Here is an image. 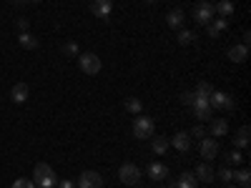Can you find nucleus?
I'll list each match as a JSON object with an SVG mask.
<instances>
[{
    "mask_svg": "<svg viewBox=\"0 0 251 188\" xmlns=\"http://www.w3.org/2000/svg\"><path fill=\"white\" fill-rule=\"evenodd\" d=\"M91 13L96 18H108L113 13V0H91Z\"/></svg>",
    "mask_w": 251,
    "mask_h": 188,
    "instance_id": "obj_10",
    "label": "nucleus"
},
{
    "mask_svg": "<svg viewBox=\"0 0 251 188\" xmlns=\"http://www.w3.org/2000/svg\"><path fill=\"white\" fill-rule=\"evenodd\" d=\"M226 161H228V163H241V161H244V156H241V151H239V148H234L231 153L226 156Z\"/></svg>",
    "mask_w": 251,
    "mask_h": 188,
    "instance_id": "obj_29",
    "label": "nucleus"
},
{
    "mask_svg": "<svg viewBox=\"0 0 251 188\" xmlns=\"http://www.w3.org/2000/svg\"><path fill=\"white\" fill-rule=\"evenodd\" d=\"M241 40H244L241 46H249V40H251V33H249V30H244V33H241Z\"/></svg>",
    "mask_w": 251,
    "mask_h": 188,
    "instance_id": "obj_35",
    "label": "nucleus"
},
{
    "mask_svg": "<svg viewBox=\"0 0 251 188\" xmlns=\"http://www.w3.org/2000/svg\"><path fill=\"white\" fill-rule=\"evenodd\" d=\"M153 131H156V125H153V120L149 116H136V120H133V136L136 138H141V141L151 138Z\"/></svg>",
    "mask_w": 251,
    "mask_h": 188,
    "instance_id": "obj_2",
    "label": "nucleus"
},
{
    "mask_svg": "<svg viewBox=\"0 0 251 188\" xmlns=\"http://www.w3.org/2000/svg\"><path fill=\"white\" fill-rule=\"evenodd\" d=\"M214 13L228 20V15H234V3L231 0H219V3L214 5Z\"/></svg>",
    "mask_w": 251,
    "mask_h": 188,
    "instance_id": "obj_15",
    "label": "nucleus"
},
{
    "mask_svg": "<svg viewBox=\"0 0 251 188\" xmlns=\"http://www.w3.org/2000/svg\"><path fill=\"white\" fill-rule=\"evenodd\" d=\"M194 98H196V95H194L191 91H186V93H181V100L186 103V106H191V103H194Z\"/></svg>",
    "mask_w": 251,
    "mask_h": 188,
    "instance_id": "obj_32",
    "label": "nucleus"
},
{
    "mask_svg": "<svg viewBox=\"0 0 251 188\" xmlns=\"http://www.w3.org/2000/svg\"><path fill=\"white\" fill-rule=\"evenodd\" d=\"M146 3H156V0H146Z\"/></svg>",
    "mask_w": 251,
    "mask_h": 188,
    "instance_id": "obj_38",
    "label": "nucleus"
},
{
    "mask_svg": "<svg viewBox=\"0 0 251 188\" xmlns=\"http://www.w3.org/2000/svg\"><path fill=\"white\" fill-rule=\"evenodd\" d=\"M33 183L40 188H53L55 186V173L48 163H35V171H33Z\"/></svg>",
    "mask_w": 251,
    "mask_h": 188,
    "instance_id": "obj_1",
    "label": "nucleus"
},
{
    "mask_svg": "<svg viewBox=\"0 0 251 188\" xmlns=\"http://www.w3.org/2000/svg\"><path fill=\"white\" fill-rule=\"evenodd\" d=\"M118 176L126 186H136L141 181V171H138V165L136 163H123L121 168H118Z\"/></svg>",
    "mask_w": 251,
    "mask_h": 188,
    "instance_id": "obj_6",
    "label": "nucleus"
},
{
    "mask_svg": "<svg viewBox=\"0 0 251 188\" xmlns=\"http://www.w3.org/2000/svg\"><path fill=\"white\" fill-rule=\"evenodd\" d=\"M141 108H143V103L138 100V98H126V111H128V113H141Z\"/></svg>",
    "mask_w": 251,
    "mask_h": 188,
    "instance_id": "obj_25",
    "label": "nucleus"
},
{
    "mask_svg": "<svg viewBox=\"0 0 251 188\" xmlns=\"http://www.w3.org/2000/svg\"><path fill=\"white\" fill-rule=\"evenodd\" d=\"M194 176H196V181H201V183H211V181L216 178V171H214L208 163H199Z\"/></svg>",
    "mask_w": 251,
    "mask_h": 188,
    "instance_id": "obj_11",
    "label": "nucleus"
},
{
    "mask_svg": "<svg viewBox=\"0 0 251 188\" xmlns=\"http://www.w3.org/2000/svg\"><path fill=\"white\" fill-rule=\"evenodd\" d=\"M18 40H20V46H23L25 50H35V48H38V38H35L33 33H20Z\"/></svg>",
    "mask_w": 251,
    "mask_h": 188,
    "instance_id": "obj_19",
    "label": "nucleus"
},
{
    "mask_svg": "<svg viewBox=\"0 0 251 188\" xmlns=\"http://www.w3.org/2000/svg\"><path fill=\"white\" fill-rule=\"evenodd\" d=\"M13 188H35V183H33L30 178H18V181L13 183Z\"/></svg>",
    "mask_w": 251,
    "mask_h": 188,
    "instance_id": "obj_30",
    "label": "nucleus"
},
{
    "mask_svg": "<svg viewBox=\"0 0 251 188\" xmlns=\"http://www.w3.org/2000/svg\"><path fill=\"white\" fill-rule=\"evenodd\" d=\"M249 55V46H234V48H228V60H234V63H244Z\"/></svg>",
    "mask_w": 251,
    "mask_h": 188,
    "instance_id": "obj_16",
    "label": "nucleus"
},
{
    "mask_svg": "<svg viewBox=\"0 0 251 188\" xmlns=\"http://www.w3.org/2000/svg\"><path fill=\"white\" fill-rule=\"evenodd\" d=\"M166 148H169V141H166L163 136H156V138H153V153H156V156H163Z\"/></svg>",
    "mask_w": 251,
    "mask_h": 188,
    "instance_id": "obj_24",
    "label": "nucleus"
},
{
    "mask_svg": "<svg viewBox=\"0 0 251 188\" xmlns=\"http://www.w3.org/2000/svg\"><path fill=\"white\" fill-rule=\"evenodd\" d=\"M171 143H174V148H176V151H181V153H188V148H191V136H188V133H183V131H178V133L171 138Z\"/></svg>",
    "mask_w": 251,
    "mask_h": 188,
    "instance_id": "obj_12",
    "label": "nucleus"
},
{
    "mask_svg": "<svg viewBox=\"0 0 251 188\" xmlns=\"http://www.w3.org/2000/svg\"><path fill=\"white\" fill-rule=\"evenodd\" d=\"M78 186L80 188H100L103 186V176L98 171H83L78 176Z\"/></svg>",
    "mask_w": 251,
    "mask_h": 188,
    "instance_id": "obj_8",
    "label": "nucleus"
},
{
    "mask_svg": "<svg viewBox=\"0 0 251 188\" xmlns=\"http://www.w3.org/2000/svg\"><path fill=\"white\" fill-rule=\"evenodd\" d=\"M149 176L153 178V181H163L166 176H169V168H166L163 163H158V161H153L151 165H149Z\"/></svg>",
    "mask_w": 251,
    "mask_h": 188,
    "instance_id": "obj_13",
    "label": "nucleus"
},
{
    "mask_svg": "<svg viewBox=\"0 0 251 188\" xmlns=\"http://www.w3.org/2000/svg\"><path fill=\"white\" fill-rule=\"evenodd\" d=\"M226 188H234V186H226Z\"/></svg>",
    "mask_w": 251,
    "mask_h": 188,
    "instance_id": "obj_39",
    "label": "nucleus"
},
{
    "mask_svg": "<svg viewBox=\"0 0 251 188\" xmlns=\"http://www.w3.org/2000/svg\"><path fill=\"white\" fill-rule=\"evenodd\" d=\"M176 40H178V46H191L194 40H196V33L194 30H178Z\"/></svg>",
    "mask_w": 251,
    "mask_h": 188,
    "instance_id": "obj_23",
    "label": "nucleus"
},
{
    "mask_svg": "<svg viewBox=\"0 0 251 188\" xmlns=\"http://www.w3.org/2000/svg\"><path fill=\"white\" fill-rule=\"evenodd\" d=\"M194 95H196V93H194ZM191 106H194V113H196L199 120H208V118L214 116V108L208 106V98H199V95H196Z\"/></svg>",
    "mask_w": 251,
    "mask_h": 188,
    "instance_id": "obj_7",
    "label": "nucleus"
},
{
    "mask_svg": "<svg viewBox=\"0 0 251 188\" xmlns=\"http://www.w3.org/2000/svg\"><path fill=\"white\" fill-rule=\"evenodd\" d=\"M10 98H13V103H25V98H28V86L25 83H15L13 91H10Z\"/></svg>",
    "mask_w": 251,
    "mask_h": 188,
    "instance_id": "obj_14",
    "label": "nucleus"
},
{
    "mask_svg": "<svg viewBox=\"0 0 251 188\" xmlns=\"http://www.w3.org/2000/svg\"><path fill=\"white\" fill-rule=\"evenodd\" d=\"M234 178L241 183V188H249V183H251V173H249V168H241V171H236V173H234Z\"/></svg>",
    "mask_w": 251,
    "mask_h": 188,
    "instance_id": "obj_26",
    "label": "nucleus"
},
{
    "mask_svg": "<svg viewBox=\"0 0 251 188\" xmlns=\"http://www.w3.org/2000/svg\"><path fill=\"white\" fill-rule=\"evenodd\" d=\"M234 143H236V148H246L249 145V125H241L239 133L234 136Z\"/></svg>",
    "mask_w": 251,
    "mask_h": 188,
    "instance_id": "obj_21",
    "label": "nucleus"
},
{
    "mask_svg": "<svg viewBox=\"0 0 251 188\" xmlns=\"http://www.w3.org/2000/svg\"><path fill=\"white\" fill-rule=\"evenodd\" d=\"M28 3H40V0H28Z\"/></svg>",
    "mask_w": 251,
    "mask_h": 188,
    "instance_id": "obj_37",
    "label": "nucleus"
},
{
    "mask_svg": "<svg viewBox=\"0 0 251 188\" xmlns=\"http://www.w3.org/2000/svg\"><path fill=\"white\" fill-rule=\"evenodd\" d=\"M216 178L224 181V183H231V181H234V171H231V168H221V171L216 173Z\"/></svg>",
    "mask_w": 251,
    "mask_h": 188,
    "instance_id": "obj_28",
    "label": "nucleus"
},
{
    "mask_svg": "<svg viewBox=\"0 0 251 188\" xmlns=\"http://www.w3.org/2000/svg\"><path fill=\"white\" fill-rule=\"evenodd\" d=\"M201 156L206 158V161H214L219 153H221V148H219V138H201Z\"/></svg>",
    "mask_w": 251,
    "mask_h": 188,
    "instance_id": "obj_9",
    "label": "nucleus"
},
{
    "mask_svg": "<svg viewBox=\"0 0 251 188\" xmlns=\"http://www.w3.org/2000/svg\"><path fill=\"white\" fill-rule=\"evenodd\" d=\"M63 53H66V55H78V43H66Z\"/></svg>",
    "mask_w": 251,
    "mask_h": 188,
    "instance_id": "obj_31",
    "label": "nucleus"
},
{
    "mask_svg": "<svg viewBox=\"0 0 251 188\" xmlns=\"http://www.w3.org/2000/svg\"><path fill=\"white\" fill-rule=\"evenodd\" d=\"M100 68H103V63H100V58L96 53H83L80 55V70L86 75H98Z\"/></svg>",
    "mask_w": 251,
    "mask_h": 188,
    "instance_id": "obj_4",
    "label": "nucleus"
},
{
    "mask_svg": "<svg viewBox=\"0 0 251 188\" xmlns=\"http://www.w3.org/2000/svg\"><path fill=\"white\" fill-rule=\"evenodd\" d=\"M208 106H211V108H224V111H234L236 103H234V98L228 95V93L214 91L211 95H208Z\"/></svg>",
    "mask_w": 251,
    "mask_h": 188,
    "instance_id": "obj_5",
    "label": "nucleus"
},
{
    "mask_svg": "<svg viewBox=\"0 0 251 188\" xmlns=\"http://www.w3.org/2000/svg\"><path fill=\"white\" fill-rule=\"evenodd\" d=\"M176 188H196V176L194 173H181V178L176 181Z\"/></svg>",
    "mask_w": 251,
    "mask_h": 188,
    "instance_id": "obj_22",
    "label": "nucleus"
},
{
    "mask_svg": "<svg viewBox=\"0 0 251 188\" xmlns=\"http://www.w3.org/2000/svg\"><path fill=\"white\" fill-rule=\"evenodd\" d=\"M211 93H214V88L208 86V83H199V86H196V95L199 98H208Z\"/></svg>",
    "mask_w": 251,
    "mask_h": 188,
    "instance_id": "obj_27",
    "label": "nucleus"
},
{
    "mask_svg": "<svg viewBox=\"0 0 251 188\" xmlns=\"http://www.w3.org/2000/svg\"><path fill=\"white\" fill-rule=\"evenodd\" d=\"M58 186H60V188H75V183H73V181H60Z\"/></svg>",
    "mask_w": 251,
    "mask_h": 188,
    "instance_id": "obj_36",
    "label": "nucleus"
},
{
    "mask_svg": "<svg viewBox=\"0 0 251 188\" xmlns=\"http://www.w3.org/2000/svg\"><path fill=\"white\" fill-rule=\"evenodd\" d=\"M226 131H228V123L224 120V118H216V120H211V136H226Z\"/></svg>",
    "mask_w": 251,
    "mask_h": 188,
    "instance_id": "obj_20",
    "label": "nucleus"
},
{
    "mask_svg": "<svg viewBox=\"0 0 251 188\" xmlns=\"http://www.w3.org/2000/svg\"><path fill=\"white\" fill-rule=\"evenodd\" d=\"M228 28V20L226 18H216V20H211V23H208V35H219V33H224Z\"/></svg>",
    "mask_w": 251,
    "mask_h": 188,
    "instance_id": "obj_17",
    "label": "nucleus"
},
{
    "mask_svg": "<svg viewBox=\"0 0 251 188\" xmlns=\"http://www.w3.org/2000/svg\"><path fill=\"white\" fill-rule=\"evenodd\" d=\"M166 23H169V28H174V30L181 28V25H183V10H178V8L171 10L169 15H166Z\"/></svg>",
    "mask_w": 251,
    "mask_h": 188,
    "instance_id": "obj_18",
    "label": "nucleus"
},
{
    "mask_svg": "<svg viewBox=\"0 0 251 188\" xmlns=\"http://www.w3.org/2000/svg\"><path fill=\"white\" fill-rule=\"evenodd\" d=\"M188 136H196V138H203V136H206V131L201 128V125H194V131L188 133Z\"/></svg>",
    "mask_w": 251,
    "mask_h": 188,
    "instance_id": "obj_34",
    "label": "nucleus"
},
{
    "mask_svg": "<svg viewBox=\"0 0 251 188\" xmlns=\"http://www.w3.org/2000/svg\"><path fill=\"white\" fill-rule=\"evenodd\" d=\"M214 3L211 0H203V3H199L196 8H194V20L196 23H201V25H208L214 20Z\"/></svg>",
    "mask_w": 251,
    "mask_h": 188,
    "instance_id": "obj_3",
    "label": "nucleus"
},
{
    "mask_svg": "<svg viewBox=\"0 0 251 188\" xmlns=\"http://www.w3.org/2000/svg\"><path fill=\"white\" fill-rule=\"evenodd\" d=\"M15 25H18V30H20V33H28V20H25V18H20Z\"/></svg>",
    "mask_w": 251,
    "mask_h": 188,
    "instance_id": "obj_33",
    "label": "nucleus"
}]
</instances>
